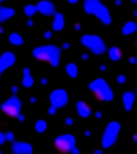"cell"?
Returning <instances> with one entry per match:
<instances>
[{
  "instance_id": "cell-13",
  "label": "cell",
  "mask_w": 137,
  "mask_h": 154,
  "mask_svg": "<svg viewBox=\"0 0 137 154\" xmlns=\"http://www.w3.org/2000/svg\"><path fill=\"white\" fill-rule=\"evenodd\" d=\"M53 16H54V19L53 21L52 28L56 32H59L64 28L65 24H66L64 15L62 13L56 12Z\"/></svg>"
},
{
  "instance_id": "cell-28",
  "label": "cell",
  "mask_w": 137,
  "mask_h": 154,
  "mask_svg": "<svg viewBox=\"0 0 137 154\" xmlns=\"http://www.w3.org/2000/svg\"><path fill=\"white\" fill-rule=\"evenodd\" d=\"M102 112H100V111H97L95 113V116L96 119H101L102 118Z\"/></svg>"
},
{
  "instance_id": "cell-25",
  "label": "cell",
  "mask_w": 137,
  "mask_h": 154,
  "mask_svg": "<svg viewBox=\"0 0 137 154\" xmlns=\"http://www.w3.org/2000/svg\"><path fill=\"white\" fill-rule=\"evenodd\" d=\"M65 124L68 126H71L73 124V119L70 117H67L65 119Z\"/></svg>"
},
{
  "instance_id": "cell-31",
  "label": "cell",
  "mask_w": 137,
  "mask_h": 154,
  "mask_svg": "<svg viewBox=\"0 0 137 154\" xmlns=\"http://www.w3.org/2000/svg\"><path fill=\"white\" fill-rule=\"evenodd\" d=\"M74 28H75V30H76V31H80V30H81V24H80L79 23H78V24H76Z\"/></svg>"
},
{
  "instance_id": "cell-36",
  "label": "cell",
  "mask_w": 137,
  "mask_h": 154,
  "mask_svg": "<svg viewBox=\"0 0 137 154\" xmlns=\"http://www.w3.org/2000/svg\"><path fill=\"white\" fill-rule=\"evenodd\" d=\"M4 141H5V137H4L3 134L0 133V144H2Z\"/></svg>"
},
{
  "instance_id": "cell-39",
  "label": "cell",
  "mask_w": 137,
  "mask_h": 154,
  "mask_svg": "<svg viewBox=\"0 0 137 154\" xmlns=\"http://www.w3.org/2000/svg\"><path fill=\"white\" fill-rule=\"evenodd\" d=\"M94 153L95 154H102L103 153V150H95V152H94Z\"/></svg>"
},
{
  "instance_id": "cell-7",
  "label": "cell",
  "mask_w": 137,
  "mask_h": 154,
  "mask_svg": "<svg viewBox=\"0 0 137 154\" xmlns=\"http://www.w3.org/2000/svg\"><path fill=\"white\" fill-rule=\"evenodd\" d=\"M1 109L9 118H17L21 109V101L18 97L13 96L2 104Z\"/></svg>"
},
{
  "instance_id": "cell-40",
  "label": "cell",
  "mask_w": 137,
  "mask_h": 154,
  "mask_svg": "<svg viewBox=\"0 0 137 154\" xmlns=\"http://www.w3.org/2000/svg\"><path fill=\"white\" fill-rule=\"evenodd\" d=\"M36 101H37V99H36L34 97H32L30 99V102L31 103H35Z\"/></svg>"
},
{
  "instance_id": "cell-15",
  "label": "cell",
  "mask_w": 137,
  "mask_h": 154,
  "mask_svg": "<svg viewBox=\"0 0 137 154\" xmlns=\"http://www.w3.org/2000/svg\"><path fill=\"white\" fill-rule=\"evenodd\" d=\"M23 73H24V78L22 81L23 86L26 88L31 87L34 85V80L30 73V69L29 68H24L23 70Z\"/></svg>"
},
{
  "instance_id": "cell-16",
  "label": "cell",
  "mask_w": 137,
  "mask_h": 154,
  "mask_svg": "<svg viewBox=\"0 0 137 154\" xmlns=\"http://www.w3.org/2000/svg\"><path fill=\"white\" fill-rule=\"evenodd\" d=\"M137 30V24L135 21H130L127 22L123 27L122 29V33L125 36L131 35V34H134Z\"/></svg>"
},
{
  "instance_id": "cell-29",
  "label": "cell",
  "mask_w": 137,
  "mask_h": 154,
  "mask_svg": "<svg viewBox=\"0 0 137 154\" xmlns=\"http://www.w3.org/2000/svg\"><path fill=\"white\" fill-rule=\"evenodd\" d=\"M17 119H19V121H21V122H22V121H24V119H25V117H24V115H22V114L20 113L19 114V115L17 116Z\"/></svg>"
},
{
  "instance_id": "cell-6",
  "label": "cell",
  "mask_w": 137,
  "mask_h": 154,
  "mask_svg": "<svg viewBox=\"0 0 137 154\" xmlns=\"http://www.w3.org/2000/svg\"><path fill=\"white\" fill-rule=\"evenodd\" d=\"M53 146L60 153H71L76 147V139L71 134H61L54 139Z\"/></svg>"
},
{
  "instance_id": "cell-45",
  "label": "cell",
  "mask_w": 137,
  "mask_h": 154,
  "mask_svg": "<svg viewBox=\"0 0 137 154\" xmlns=\"http://www.w3.org/2000/svg\"><path fill=\"white\" fill-rule=\"evenodd\" d=\"M130 1L133 2V3L136 4V1H137V0H130Z\"/></svg>"
},
{
  "instance_id": "cell-42",
  "label": "cell",
  "mask_w": 137,
  "mask_h": 154,
  "mask_svg": "<svg viewBox=\"0 0 137 154\" xmlns=\"http://www.w3.org/2000/svg\"><path fill=\"white\" fill-rule=\"evenodd\" d=\"M133 140L134 142H136L137 141V135L136 134H134L133 136Z\"/></svg>"
},
{
  "instance_id": "cell-19",
  "label": "cell",
  "mask_w": 137,
  "mask_h": 154,
  "mask_svg": "<svg viewBox=\"0 0 137 154\" xmlns=\"http://www.w3.org/2000/svg\"><path fill=\"white\" fill-rule=\"evenodd\" d=\"M15 11L12 9H8V8H2L0 9V21H3L6 19L9 18L14 15Z\"/></svg>"
},
{
  "instance_id": "cell-17",
  "label": "cell",
  "mask_w": 137,
  "mask_h": 154,
  "mask_svg": "<svg viewBox=\"0 0 137 154\" xmlns=\"http://www.w3.org/2000/svg\"><path fill=\"white\" fill-rule=\"evenodd\" d=\"M66 71L70 78H76L78 76V66L73 62L69 63L66 66Z\"/></svg>"
},
{
  "instance_id": "cell-14",
  "label": "cell",
  "mask_w": 137,
  "mask_h": 154,
  "mask_svg": "<svg viewBox=\"0 0 137 154\" xmlns=\"http://www.w3.org/2000/svg\"><path fill=\"white\" fill-rule=\"evenodd\" d=\"M107 51L109 59L113 62H118L123 57V52L117 46H111L108 49H107Z\"/></svg>"
},
{
  "instance_id": "cell-33",
  "label": "cell",
  "mask_w": 137,
  "mask_h": 154,
  "mask_svg": "<svg viewBox=\"0 0 137 154\" xmlns=\"http://www.w3.org/2000/svg\"><path fill=\"white\" fill-rule=\"evenodd\" d=\"M70 43H64L63 45V49H68L70 48Z\"/></svg>"
},
{
  "instance_id": "cell-23",
  "label": "cell",
  "mask_w": 137,
  "mask_h": 154,
  "mask_svg": "<svg viewBox=\"0 0 137 154\" xmlns=\"http://www.w3.org/2000/svg\"><path fill=\"white\" fill-rule=\"evenodd\" d=\"M117 81L119 84H124L127 82V77L124 75H118L117 78Z\"/></svg>"
},
{
  "instance_id": "cell-32",
  "label": "cell",
  "mask_w": 137,
  "mask_h": 154,
  "mask_svg": "<svg viewBox=\"0 0 137 154\" xmlns=\"http://www.w3.org/2000/svg\"><path fill=\"white\" fill-rule=\"evenodd\" d=\"M27 24L28 27H31V26H33V24H34V21H33L32 19H28V21H27Z\"/></svg>"
},
{
  "instance_id": "cell-34",
  "label": "cell",
  "mask_w": 137,
  "mask_h": 154,
  "mask_svg": "<svg viewBox=\"0 0 137 154\" xmlns=\"http://www.w3.org/2000/svg\"><path fill=\"white\" fill-rule=\"evenodd\" d=\"M7 137H8V140H9V141H12L14 139V135L12 134V133H9L8 135H7Z\"/></svg>"
},
{
  "instance_id": "cell-47",
  "label": "cell",
  "mask_w": 137,
  "mask_h": 154,
  "mask_svg": "<svg viewBox=\"0 0 137 154\" xmlns=\"http://www.w3.org/2000/svg\"><path fill=\"white\" fill-rule=\"evenodd\" d=\"M134 16H136V11H135V12H134Z\"/></svg>"
},
{
  "instance_id": "cell-18",
  "label": "cell",
  "mask_w": 137,
  "mask_h": 154,
  "mask_svg": "<svg viewBox=\"0 0 137 154\" xmlns=\"http://www.w3.org/2000/svg\"><path fill=\"white\" fill-rule=\"evenodd\" d=\"M14 62H15V57H14L12 53L6 54L2 62H0V71L5 67H9V66L13 65Z\"/></svg>"
},
{
  "instance_id": "cell-46",
  "label": "cell",
  "mask_w": 137,
  "mask_h": 154,
  "mask_svg": "<svg viewBox=\"0 0 137 154\" xmlns=\"http://www.w3.org/2000/svg\"><path fill=\"white\" fill-rule=\"evenodd\" d=\"M2 31H3V29H2V27H0V34H1V33H2Z\"/></svg>"
},
{
  "instance_id": "cell-43",
  "label": "cell",
  "mask_w": 137,
  "mask_h": 154,
  "mask_svg": "<svg viewBox=\"0 0 137 154\" xmlns=\"http://www.w3.org/2000/svg\"><path fill=\"white\" fill-rule=\"evenodd\" d=\"M122 2H121V0H116L115 1V4L117 5H121Z\"/></svg>"
},
{
  "instance_id": "cell-30",
  "label": "cell",
  "mask_w": 137,
  "mask_h": 154,
  "mask_svg": "<svg viewBox=\"0 0 137 154\" xmlns=\"http://www.w3.org/2000/svg\"><path fill=\"white\" fill-rule=\"evenodd\" d=\"M41 84H43V85L47 84V83H48V80L47 79V78H41Z\"/></svg>"
},
{
  "instance_id": "cell-4",
  "label": "cell",
  "mask_w": 137,
  "mask_h": 154,
  "mask_svg": "<svg viewBox=\"0 0 137 154\" xmlns=\"http://www.w3.org/2000/svg\"><path fill=\"white\" fill-rule=\"evenodd\" d=\"M81 43L95 56H101L106 53L107 49L102 38L95 34L83 35L81 38Z\"/></svg>"
},
{
  "instance_id": "cell-9",
  "label": "cell",
  "mask_w": 137,
  "mask_h": 154,
  "mask_svg": "<svg viewBox=\"0 0 137 154\" xmlns=\"http://www.w3.org/2000/svg\"><path fill=\"white\" fill-rule=\"evenodd\" d=\"M37 12L44 16H53L56 13V7L49 0H42L36 5Z\"/></svg>"
},
{
  "instance_id": "cell-27",
  "label": "cell",
  "mask_w": 137,
  "mask_h": 154,
  "mask_svg": "<svg viewBox=\"0 0 137 154\" xmlns=\"http://www.w3.org/2000/svg\"><path fill=\"white\" fill-rule=\"evenodd\" d=\"M129 62L132 65L136 64V63L137 62L136 58L135 56H131V57H130V59H129Z\"/></svg>"
},
{
  "instance_id": "cell-8",
  "label": "cell",
  "mask_w": 137,
  "mask_h": 154,
  "mask_svg": "<svg viewBox=\"0 0 137 154\" xmlns=\"http://www.w3.org/2000/svg\"><path fill=\"white\" fill-rule=\"evenodd\" d=\"M69 95L63 89H56L50 94V102L51 106L55 108L61 109L66 106L69 103Z\"/></svg>"
},
{
  "instance_id": "cell-35",
  "label": "cell",
  "mask_w": 137,
  "mask_h": 154,
  "mask_svg": "<svg viewBox=\"0 0 137 154\" xmlns=\"http://www.w3.org/2000/svg\"><path fill=\"white\" fill-rule=\"evenodd\" d=\"M81 59L83 60H87L88 59V54L87 53H84V54L81 55Z\"/></svg>"
},
{
  "instance_id": "cell-38",
  "label": "cell",
  "mask_w": 137,
  "mask_h": 154,
  "mask_svg": "<svg viewBox=\"0 0 137 154\" xmlns=\"http://www.w3.org/2000/svg\"><path fill=\"white\" fill-rule=\"evenodd\" d=\"M91 131H85V133H84L85 136L87 137H90V136H91Z\"/></svg>"
},
{
  "instance_id": "cell-12",
  "label": "cell",
  "mask_w": 137,
  "mask_h": 154,
  "mask_svg": "<svg viewBox=\"0 0 137 154\" xmlns=\"http://www.w3.org/2000/svg\"><path fill=\"white\" fill-rule=\"evenodd\" d=\"M12 152L14 153L31 154L34 152V149H33L32 145L30 144L19 141V142H15L13 144Z\"/></svg>"
},
{
  "instance_id": "cell-3",
  "label": "cell",
  "mask_w": 137,
  "mask_h": 154,
  "mask_svg": "<svg viewBox=\"0 0 137 154\" xmlns=\"http://www.w3.org/2000/svg\"><path fill=\"white\" fill-rule=\"evenodd\" d=\"M88 88L99 102H111L114 99L113 89L104 78L93 80L88 85Z\"/></svg>"
},
{
  "instance_id": "cell-41",
  "label": "cell",
  "mask_w": 137,
  "mask_h": 154,
  "mask_svg": "<svg viewBox=\"0 0 137 154\" xmlns=\"http://www.w3.org/2000/svg\"><path fill=\"white\" fill-rule=\"evenodd\" d=\"M100 70L102 71H104L106 70V66L104 65H102L100 66Z\"/></svg>"
},
{
  "instance_id": "cell-26",
  "label": "cell",
  "mask_w": 137,
  "mask_h": 154,
  "mask_svg": "<svg viewBox=\"0 0 137 154\" xmlns=\"http://www.w3.org/2000/svg\"><path fill=\"white\" fill-rule=\"evenodd\" d=\"M52 34H53V33L51 32V31H46V32L44 33V37H45V39L49 40V39H50L51 37H52Z\"/></svg>"
},
{
  "instance_id": "cell-2",
  "label": "cell",
  "mask_w": 137,
  "mask_h": 154,
  "mask_svg": "<svg viewBox=\"0 0 137 154\" xmlns=\"http://www.w3.org/2000/svg\"><path fill=\"white\" fill-rule=\"evenodd\" d=\"M83 9L88 15L95 16L104 25L109 26L112 23L110 11L101 0H85Z\"/></svg>"
},
{
  "instance_id": "cell-10",
  "label": "cell",
  "mask_w": 137,
  "mask_h": 154,
  "mask_svg": "<svg viewBox=\"0 0 137 154\" xmlns=\"http://www.w3.org/2000/svg\"><path fill=\"white\" fill-rule=\"evenodd\" d=\"M76 111L78 115L82 119H87L91 116L92 109L91 106L84 100H79L76 103Z\"/></svg>"
},
{
  "instance_id": "cell-24",
  "label": "cell",
  "mask_w": 137,
  "mask_h": 154,
  "mask_svg": "<svg viewBox=\"0 0 137 154\" xmlns=\"http://www.w3.org/2000/svg\"><path fill=\"white\" fill-rule=\"evenodd\" d=\"M56 112H57V109L55 108V107L53 106H50V107L49 109H48V113L50 115H54L56 113Z\"/></svg>"
},
{
  "instance_id": "cell-37",
  "label": "cell",
  "mask_w": 137,
  "mask_h": 154,
  "mask_svg": "<svg viewBox=\"0 0 137 154\" xmlns=\"http://www.w3.org/2000/svg\"><path fill=\"white\" fill-rule=\"evenodd\" d=\"M67 1L70 4H76L78 1H79V0H67Z\"/></svg>"
},
{
  "instance_id": "cell-22",
  "label": "cell",
  "mask_w": 137,
  "mask_h": 154,
  "mask_svg": "<svg viewBox=\"0 0 137 154\" xmlns=\"http://www.w3.org/2000/svg\"><path fill=\"white\" fill-rule=\"evenodd\" d=\"M24 12L27 17H32V16H34L37 12L36 5H32V4H28V5H27L24 7Z\"/></svg>"
},
{
  "instance_id": "cell-5",
  "label": "cell",
  "mask_w": 137,
  "mask_h": 154,
  "mask_svg": "<svg viewBox=\"0 0 137 154\" xmlns=\"http://www.w3.org/2000/svg\"><path fill=\"white\" fill-rule=\"evenodd\" d=\"M121 125L117 121L109 122L104 130L101 137V146L104 149L112 147L117 142Z\"/></svg>"
},
{
  "instance_id": "cell-11",
  "label": "cell",
  "mask_w": 137,
  "mask_h": 154,
  "mask_svg": "<svg viewBox=\"0 0 137 154\" xmlns=\"http://www.w3.org/2000/svg\"><path fill=\"white\" fill-rule=\"evenodd\" d=\"M136 100V92L126 91L122 96V102L124 109L127 112H130L133 108Z\"/></svg>"
},
{
  "instance_id": "cell-48",
  "label": "cell",
  "mask_w": 137,
  "mask_h": 154,
  "mask_svg": "<svg viewBox=\"0 0 137 154\" xmlns=\"http://www.w3.org/2000/svg\"><path fill=\"white\" fill-rule=\"evenodd\" d=\"M0 2H2V0H0Z\"/></svg>"
},
{
  "instance_id": "cell-1",
  "label": "cell",
  "mask_w": 137,
  "mask_h": 154,
  "mask_svg": "<svg viewBox=\"0 0 137 154\" xmlns=\"http://www.w3.org/2000/svg\"><path fill=\"white\" fill-rule=\"evenodd\" d=\"M33 56L38 61L48 63L53 67H57L60 62L62 49L53 44L37 46L32 51Z\"/></svg>"
},
{
  "instance_id": "cell-20",
  "label": "cell",
  "mask_w": 137,
  "mask_h": 154,
  "mask_svg": "<svg viewBox=\"0 0 137 154\" xmlns=\"http://www.w3.org/2000/svg\"><path fill=\"white\" fill-rule=\"evenodd\" d=\"M34 128H35L36 131L37 133H44L46 131L47 128V122H46L44 119H39L37 120L34 125Z\"/></svg>"
},
{
  "instance_id": "cell-44",
  "label": "cell",
  "mask_w": 137,
  "mask_h": 154,
  "mask_svg": "<svg viewBox=\"0 0 137 154\" xmlns=\"http://www.w3.org/2000/svg\"><path fill=\"white\" fill-rule=\"evenodd\" d=\"M13 92H14V93H17V92H18V87H13Z\"/></svg>"
},
{
  "instance_id": "cell-21",
  "label": "cell",
  "mask_w": 137,
  "mask_h": 154,
  "mask_svg": "<svg viewBox=\"0 0 137 154\" xmlns=\"http://www.w3.org/2000/svg\"><path fill=\"white\" fill-rule=\"evenodd\" d=\"M9 40H10V42L12 44L16 45V46H20V45H22L23 43H24V40L21 37V36L19 35V34H15V33L10 35Z\"/></svg>"
}]
</instances>
